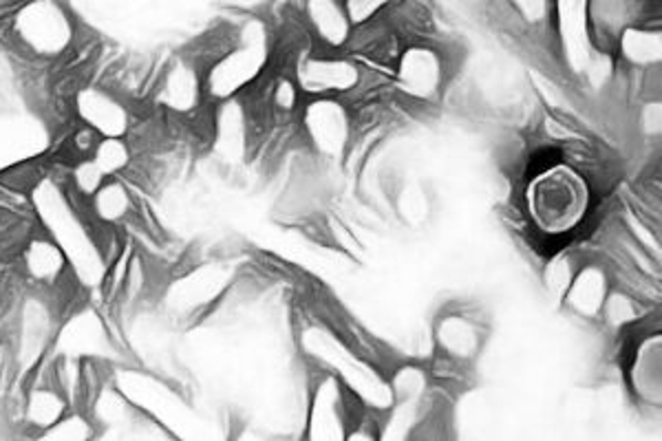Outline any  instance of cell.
<instances>
[{
	"label": "cell",
	"instance_id": "2",
	"mask_svg": "<svg viewBox=\"0 0 662 441\" xmlns=\"http://www.w3.org/2000/svg\"><path fill=\"white\" fill-rule=\"evenodd\" d=\"M303 351L316 360L318 365L327 367L334 378H338L347 389L356 393L360 402L376 411H389L393 405L391 382L385 380L376 367L358 358L334 332L321 325H312L301 334Z\"/></svg>",
	"mask_w": 662,
	"mask_h": 441
},
{
	"label": "cell",
	"instance_id": "20",
	"mask_svg": "<svg viewBox=\"0 0 662 441\" xmlns=\"http://www.w3.org/2000/svg\"><path fill=\"white\" fill-rule=\"evenodd\" d=\"M161 102L172 111L186 113L199 102V82L188 64H177L161 86Z\"/></svg>",
	"mask_w": 662,
	"mask_h": 441
},
{
	"label": "cell",
	"instance_id": "1",
	"mask_svg": "<svg viewBox=\"0 0 662 441\" xmlns=\"http://www.w3.org/2000/svg\"><path fill=\"white\" fill-rule=\"evenodd\" d=\"M526 206L539 232L561 237L577 230L588 217L590 188L579 170L557 164L528 183Z\"/></svg>",
	"mask_w": 662,
	"mask_h": 441
},
{
	"label": "cell",
	"instance_id": "25",
	"mask_svg": "<svg viewBox=\"0 0 662 441\" xmlns=\"http://www.w3.org/2000/svg\"><path fill=\"white\" fill-rule=\"evenodd\" d=\"M601 314H606V321L612 327H623V325L637 321V305L632 303V298H628L623 294H612V296L608 294Z\"/></svg>",
	"mask_w": 662,
	"mask_h": 441
},
{
	"label": "cell",
	"instance_id": "5",
	"mask_svg": "<svg viewBox=\"0 0 662 441\" xmlns=\"http://www.w3.org/2000/svg\"><path fill=\"white\" fill-rule=\"evenodd\" d=\"M305 130L314 148L325 157H340L349 146L351 117L347 108L332 97H318L307 104Z\"/></svg>",
	"mask_w": 662,
	"mask_h": 441
},
{
	"label": "cell",
	"instance_id": "19",
	"mask_svg": "<svg viewBox=\"0 0 662 441\" xmlns=\"http://www.w3.org/2000/svg\"><path fill=\"white\" fill-rule=\"evenodd\" d=\"M621 55L637 66H652L659 64L662 57L661 31L643 29V27H628L621 31Z\"/></svg>",
	"mask_w": 662,
	"mask_h": 441
},
{
	"label": "cell",
	"instance_id": "24",
	"mask_svg": "<svg viewBox=\"0 0 662 441\" xmlns=\"http://www.w3.org/2000/svg\"><path fill=\"white\" fill-rule=\"evenodd\" d=\"M73 190L75 195H82L86 199H91L102 186H104V172L91 161H82L75 170H73Z\"/></svg>",
	"mask_w": 662,
	"mask_h": 441
},
{
	"label": "cell",
	"instance_id": "22",
	"mask_svg": "<svg viewBox=\"0 0 662 441\" xmlns=\"http://www.w3.org/2000/svg\"><path fill=\"white\" fill-rule=\"evenodd\" d=\"M64 411V402L53 389H35L24 407L27 422L38 429H51Z\"/></svg>",
	"mask_w": 662,
	"mask_h": 441
},
{
	"label": "cell",
	"instance_id": "12",
	"mask_svg": "<svg viewBox=\"0 0 662 441\" xmlns=\"http://www.w3.org/2000/svg\"><path fill=\"white\" fill-rule=\"evenodd\" d=\"M630 382L634 393L650 407L662 402V338L650 336L637 347V356L630 369Z\"/></svg>",
	"mask_w": 662,
	"mask_h": 441
},
{
	"label": "cell",
	"instance_id": "13",
	"mask_svg": "<svg viewBox=\"0 0 662 441\" xmlns=\"http://www.w3.org/2000/svg\"><path fill=\"white\" fill-rule=\"evenodd\" d=\"M77 113L86 126L104 137H119L128 128L126 108L97 88H84L77 95Z\"/></svg>",
	"mask_w": 662,
	"mask_h": 441
},
{
	"label": "cell",
	"instance_id": "29",
	"mask_svg": "<svg viewBox=\"0 0 662 441\" xmlns=\"http://www.w3.org/2000/svg\"><path fill=\"white\" fill-rule=\"evenodd\" d=\"M91 435V429H88V422L73 416V427H69V420H57L55 422V429H51L46 433V438H53V440H86Z\"/></svg>",
	"mask_w": 662,
	"mask_h": 441
},
{
	"label": "cell",
	"instance_id": "17",
	"mask_svg": "<svg viewBox=\"0 0 662 441\" xmlns=\"http://www.w3.org/2000/svg\"><path fill=\"white\" fill-rule=\"evenodd\" d=\"M24 270L38 285H55L64 272V252L51 241L35 239L24 250Z\"/></svg>",
	"mask_w": 662,
	"mask_h": 441
},
{
	"label": "cell",
	"instance_id": "11",
	"mask_svg": "<svg viewBox=\"0 0 662 441\" xmlns=\"http://www.w3.org/2000/svg\"><path fill=\"white\" fill-rule=\"evenodd\" d=\"M444 82V64L429 46H411L402 53L398 64L400 88L418 99H429L440 93Z\"/></svg>",
	"mask_w": 662,
	"mask_h": 441
},
{
	"label": "cell",
	"instance_id": "28",
	"mask_svg": "<svg viewBox=\"0 0 662 441\" xmlns=\"http://www.w3.org/2000/svg\"><path fill=\"white\" fill-rule=\"evenodd\" d=\"M396 0H347V13L351 18V24H362L367 20H371L378 11H382L387 4H391Z\"/></svg>",
	"mask_w": 662,
	"mask_h": 441
},
{
	"label": "cell",
	"instance_id": "16",
	"mask_svg": "<svg viewBox=\"0 0 662 441\" xmlns=\"http://www.w3.org/2000/svg\"><path fill=\"white\" fill-rule=\"evenodd\" d=\"M307 15L314 31L329 46H343L351 35V18L338 0H309Z\"/></svg>",
	"mask_w": 662,
	"mask_h": 441
},
{
	"label": "cell",
	"instance_id": "3",
	"mask_svg": "<svg viewBox=\"0 0 662 441\" xmlns=\"http://www.w3.org/2000/svg\"><path fill=\"white\" fill-rule=\"evenodd\" d=\"M267 64V31L261 22L245 27L241 44L210 69L208 93L228 99L248 86Z\"/></svg>",
	"mask_w": 662,
	"mask_h": 441
},
{
	"label": "cell",
	"instance_id": "14",
	"mask_svg": "<svg viewBox=\"0 0 662 441\" xmlns=\"http://www.w3.org/2000/svg\"><path fill=\"white\" fill-rule=\"evenodd\" d=\"M435 340L438 347L458 363L473 360L482 349L480 327L462 314H449L440 318L435 327Z\"/></svg>",
	"mask_w": 662,
	"mask_h": 441
},
{
	"label": "cell",
	"instance_id": "27",
	"mask_svg": "<svg viewBox=\"0 0 662 441\" xmlns=\"http://www.w3.org/2000/svg\"><path fill=\"white\" fill-rule=\"evenodd\" d=\"M528 24H544L550 15V0H508Z\"/></svg>",
	"mask_w": 662,
	"mask_h": 441
},
{
	"label": "cell",
	"instance_id": "30",
	"mask_svg": "<svg viewBox=\"0 0 662 441\" xmlns=\"http://www.w3.org/2000/svg\"><path fill=\"white\" fill-rule=\"evenodd\" d=\"M298 99V86L290 80H281L274 88V104L283 111H292Z\"/></svg>",
	"mask_w": 662,
	"mask_h": 441
},
{
	"label": "cell",
	"instance_id": "23",
	"mask_svg": "<svg viewBox=\"0 0 662 441\" xmlns=\"http://www.w3.org/2000/svg\"><path fill=\"white\" fill-rule=\"evenodd\" d=\"M93 164L111 177L128 164V146L119 137H104L93 150Z\"/></svg>",
	"mask_w": 662,
	"mask_h": 441
},
{
	"label": "cell",
	"instance_id": "10",
	"mask_svg": "<svg viewBox=\"0 0 662 441\" xmlns=\"http://www.w3.org/2000/svg\"><path fill=\"white\" fill-rule=\"evenodd\" d=\"M307 438L316 441H340L347 438V413H345V398L338 378L327 376L316 387L312 409H309V424Z\"/></svg>",
	"mask_w": 662,
	"mask_h": 441
},
{
	"label": "cell",
	"instance_id": "15",
	"mask_svg": "<svg viewBox=\"0 0 662 441\" xmlns=\"http://www.w3.org/2000/svg\"><path fill=\"white\" fill-rule=\"evenodd\" d=\"M608 294H610V290H608L606 272L597 265H586L579 274L572 276V283L564 296H566L568 307L577 316L599 318Z\"/></svg>",
	"mask_w": 662,
	"mask_h": 441
},
{
	"label": "cell",
	"instance_id": "9",
	"mask_svg": "<svg viewBox=\"0 0 662 441\" xmlns=\"http://www.w3.org/2000/svg\"><path fill=\"white\" fill-rule=\"evenodd\" d=\"M360 82V71L349 60L338 57H307L296 69V86L305 93L327 97L329 93H345Z\"/></svg>",
	"mask_w": 662,
	"mask_h": 441
},
{
	"label": "cell",
	"instance_id": "26",
	"mask_svg": "<svg viewBox=\"0 0 662 441\" xmlns=\"http://www.w3.org/2000/svg\"><path fill=\"white\" fill-rule=\"evenodd\" d=\"M572 263L568 256L555 259L546 270V285L555 296H564L572 283Z\"/></svg>",
	"mask_w": 662,
	"mask_h": 441
},
{
	"label": "cell",
	"instance_id": "21",
	"mask_svg": "<svg viewBox=\"0 0 662 441\" xmlns=\"http://www.w3.org/2000/svg\"><path fill=\"white\" fill-rule=\"evenodd\" d=\"M91 206L102 223H119L130 212V195L122 183H104L91 197Z\"/></svg>",
	"mask_w": 662,
	"mask_h": 441
},
{
	"label": "cell",
	"instance_id": "4",
	"mask_svg": "<svg viewBox=\"0 0 662 441\" xmlns=\"http://www.w3.org/2000/svg\"><path fill=\"white\" fill-rule=\"evenodd\" d=\"M38 201L42 206L44 219L53 228L51 232L55 234V239L62 245L60 250L69 256V261L75 263L77 274L86 276V281H88L95 272H99V263H97V254H95L82 223L75 219V214H71L66 210V201L51 183H44L40 188Z\"/></svg>",
	"mask_w": 662,
	"mask_h": 441
},
{
	"label": "cell",
	"instance_id": "7",
	"mask_svg": "<svg viewBox=\"0 0 662 441\" xmlns=\"http://www.w3.org/2000/svg\"><path fill=\"white\" fill-rule=\"evenodd\" d=\"M590 7L592 0H557L561 44L568 66L575 73H586L595 64V49L590 38Z\"/></svg>",
	"mask_w": 662,
	"mask_h": 441
},
{
	"label": "cell",
	"instance_id": "6",
	"mask_svg": "<svg viewBox=\"0 0 662 441\" xmlns=\"http://www.w3.org/2000/svg\"><path fill=\"white\" fill-rule=\"evenodd\" d=\"M15 29L22 35V40L40 53H57L71 40L69 20L55 4L46 0H35L27 4L18 13Z\"/></svg>",
	"mask_w": 662,
	"mask_h": 441
},
{
	"label": "cell",
	"instance_id": "8",
	"mask_svg": "<svg viewBox=\"0 0 662 441\" xmlns=\"http://www.w3.org/2000/svg\"><path fill=\"white\" fill-rule=\"evenodd\" d=\"M427 387H429V380H427L424 371L418 367H402L393 376V380H391L393 405L389 409L391 420L387 424L385 438L402 440L409 435L411 427H416L420 420Z\"/></svg>",
	"mask_w": 662,
	"mask_h": 441
},
{
	"label": "cell",
	"instance_id": "18",
	"mask_svg": "<svg viewBox=\"0 0 662 441\" xmlns=\"http://www.w3.org/2000/svg\"><path fill=\"white\" fill-rule=\"evenodd\" d=\"M38 141H42V137L31 122L2 119L0 122V166L27 159L38 150Z\"/></svg>",
	"mask_w": 662,
	"mask_h": 441
}]
</instances>
